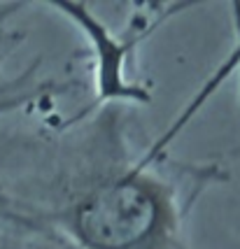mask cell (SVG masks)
Returning a JSON list of instances; mask_svg holds the SVG:
<instances>
[{"instance_id":"6da1fadb","label":"cell","mask_w":240,"mask_h":249,"mask_svg":"<svg viewBox=\"0 0 240 249\" xmlns=\"http://www.w3.org/2000/svg\"><path fill=\"white\" fill-rule=\"evenodd\" d=\"M161 138L140 156L121 140L117 117L100 112L91 154L56 177L31 224L75 249H189L186 219L198 196L224 179L215 163H170Z\"/></svg>"},{"instance_id":"7a4b0ae2","label":"cell","mask_w":240,"mask_h":249,"mask_svg":"<svg viewBox=\"0 0 240 249\" xmlns=\"http://www.w3.org/2000/svg\"><path fill=\"white\" fill-rule=\"evenodd\" d=\"M58 14H63L68 21L77 26L84 40L91 47L93 56V91L98 109H108L114 105H149V91L145 84L131 79V61L138 47L152 35L166 19H170L177 10L182 12L189 5H170L164 7L161 14H154L152 19H133L131 26L124 33L112 31L108 23H103L84 2L73 0H52L49 2Z\"/></svg>"}]
</instances>
